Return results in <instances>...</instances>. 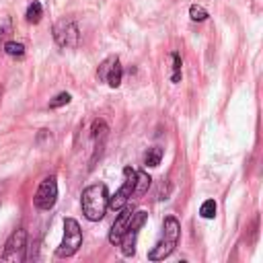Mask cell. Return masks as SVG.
Instances as JSON below:
<instances>
[{
	"instance_id": "6da1fadb",
	"label": "cell",
	"mask_w": 263,
	"mask_h": 263,
	"mask_svg": "<svg viewBox=\"0 0 263 263\" xmlns=\"http://www.w3.org/2000/svg\"><path fill=\"white\" fill-rule=\"evenodd\" d=\"M80 204H82V214L91 222H99L105 216L107 204H109V193H107L105 183H95V185L86 187L82 191Z\"/></svg>"
},
{
	"instance_id": "7a4b0ae2",
	"label": "cell",
	"mask_w": 263,
	"mask_h": 263,
	"mask_svg": "<svg viewBox=\"0 0 263 263\" xmlns=\"http://www.w3.org/2000/svg\"><path fill=\"white\" fill-rule=\"evenodd\" d=\"M179 234H181L179 220H177L175 216H167L165 222H163V236H161V240L150 249L148 259H150V261H163L165 257H169V255L175 251V247H177Z\"/></svg>"
},
{
	"instance_id": "3957f363",
	"label": "cell",
	"mask_w": 263,
	"mask_h": 263,
	"mask_svg": "<svg viewBox=\"0 0 263 263\" xmlns=\"http://www.w3.org/2000/svg\"><path fill=\"white\" fill-rule=\"evenodd\" d=\"M82 245V230H80V224L74 220V218H66L64 220V238L60 243V247L56 249V255L58 257H72L78 247Z\"/></svg>"
},
{
	"instance_id": "277c9868",
	"label": "cell",
	"mask_w": 263,
	"mask_h": 263,
	"mask_svg": "<svg viewBox=\"0 0 263 263\" xmlns=\"http://www.w3.org/2000/svg\"><path fill=\"white\" fill-rule=\"evenodd\" d=\"M123 177H125L123 185H121V187L115 191V195H113V198H109V204H107V208H111V210H121L123 206H127V204H129L132 195H134L136 171L132 169V167H125V169H123Z\"/></svg>"
},
{
	"instance_id": "5b68a950",
	"label": "cell",
	"mask_w": 263,
	"mask_h": 263,
	"mask_svg": "<svg viewBox=\"0 0 263 263\" xmlns=\"http://www.w3.org/2000/svg\"><path fill=\"white\" fill-rule=\"evenodd\" d=\"M25 249H27V230L25 228H17L7 245H5V251H3V259L5 261H15V263H21L25 261Z\"/></svg>"
},
{
	"instance_id": "8992f818",
	"label": "cell",
	"mask_w": 263,
	"mask_h": 263,
	"mask_svg": "<svg viewBox=\"0 0 263 263\" xmlns=\"http://www.w3.org/2000/svg\"><path fill=\"white\" fill-rule=\"evenodd\" d=\"M56 200H58V183H56V177H46L39 185V189L35 191V198H33V204L48 212L56 206Z\"/></svg>"
},
{
	"instance_id": "52a82bcc",
	"label": "cell",
	"mask_w": 263,
	"mask_h": 263,
	"mask_svg": "<svg viewBox=\"0 0 263 263\" xmlns=\"http://www.w3.org/2000/svg\"><path fill=\"white\" fill-rule=\"evenodd\" d=\"M54 39L60 48H78L80 41V31L74 21H60L54 27Z\"/></svg>"
},
{
	"instance_id": "ba28073f",
	"label": "cell",
	"mask_w": 263,
	"mask_h": 263,
	"mask_svg": "<svg viewBox=\"0 0 263 263\" xmlns=\"http://www.w3.org/2000/svg\"><path fill=\"white\" fill-rule=\"evenodd\" d=\"M121 76H123V68H121L117 56H109L107 60H103L97 70V78L101 82H107L111 89H117L121 84Z\"/></svg>"
},
{
	"instance_id": "9c48e42d",
	"label": "cell",
	"mask_w": 263,
	"mask_h": 263,
	"mask_svg": "<svg viewBox=\"0 0 263 263\" xmlns=\"http://www.w3.org/2000/svg\"><path fill=\"white\" fill-rule=\"evenodd\" d=\"M132 206H123L121 210H119V216H117V220L113 222V226H111V230H109V243L111 245H117L119 243V238L123 236V232L127 230V226H129V218H132Z\"/></svg>"
},
{
	"instance_id": "30bf717a",
	"label": "cell",
	"mask_w": 263,
	"mask_h": 263,
	"mask_svg": "<svg viewBox=\"0 0 263 263\" xmlns=\"http://www.w3.org/2000/svg\"><path fill=\"white\" fill-rule=\"evenodd\" d=\"M136 236H138V230H134V228H127L125 232H123V236L119 238V247H121V253L125 255V257H132L136 253Z\"/></svg>"
},
{
	"instance_id": "8fae6325",
	"label": "cell",
	"mask_w": 263,
	"mask_h": 263,
	"mask_svg": "<svg viewBox=\"0 0 263 263\" xmlns=\"http://www.w3.org/2000/svg\"><path fill=\"white\" fill-rule=\"evenodd\" d=\"M150 175L146 173V171H136V183H134V195L136 198H142L146 191H148V187H150Z\"/></svg>"
},
{
	"instance_id": "7c38bea8",
	"label": "cell",
	"mask_w": 263,
	"mask_h": 263,
	"mask_svg": "<svg viewBox=\"0 0 263 263\" xmlns=\"http://www.w3.org/2000/svg\"><path fill=\"white\" fill-rule=\"evenodd\" d=\"M27 23H31V25H37L39 21H41V17H43V7H41V3H37V0H33V3L27 7Z\"/></svg>"
},
{
	"instance_id": "4fadbf2b",
	"label": "cell",
	"mask_w": 263,
	"mask_h": 263,
	"mask_svg": "<svg viewBox=\"0 0 263 263\" xmlns=\"http://www.w3.org/2000/svg\"><path fill=\"white\" fill-rule=\"evenodd\" d=\"M161 161H163V148H161V146H152V148H148V152H146V157H144L146 167H159V165H161Z\"/></svg>"
},
{
	"instance_id": "5bb4252c",
	"label": "cell",
	"mask_w": 263,
	"mask_h": 263,
	"mask_svg": "<svg viewBox=\"0 0 263 263\" xmlns=\"http://www.w3.org/2000/svg\"><path fill=\"white\" fill-rule=\"evenodd\" d=\"M5 52H7L11 58H23V56H25V46L19 43V41H7V43H5Z\"/></svg>"
},
{
	"instance_id": "9a60e30c",
	"label": "cell",
	"mask_w": 263,
	"mask_h": 263,
	"mask_svg": "<svg viewBox=\"0 0 263 263\" xmlns=\"http://www.w3.org/2000/svg\"><path fill=\"white\" fill-rule=\"evenodd\" d=\"M107 132H109L107 123H105L103 119H97V121L93 123V127H91V136H93V140H97V138H105V136H107Z\"/></svg>"
},
{
	"instance_id": "2e32d148",
	"label": "cell",
	"mask_w": 263,
	"mask_h": 263,
	"mask_svg": "<svg viewBox=\"0 0 263 263\" xmlns=\"http://www.w3.org/2000/svg\"><path fill=\"white\" fill-rule=\"evenodd\" d=\"M189 17H191V21L202 23V21H206L210 15H208V11H206L204 7H200V5H191V7H189Z\"/></svg>"
},
{
	"instance_id": "e0dca14e",
	"label": "cell",
	"mask_w": 263,
	"mask_h": 263,
	"mask_svg": "<svg viewBox=\"0 0 263 263\" xmlns=\"http://www.w3.org/2000/svg\"><path fill=\"white\" fill-rule=\"evenodd\" d=\"M200 214H202V218L212 220V218L216 216V202H214V200L204 202V204H202V208H200Z\"/></svg>"
},
{
	"instance_id": "ac0fdd59",
	"label": "cell",
	"mask_w": 263,
	"mask_h": 263,
	"mask_svg": "<svg viewBox=\"0 0 263 263\" xmlns=\"http://www.w3.org/2000/svg\"><path fill=\"white\" fill-rule=\"evenodd\" d=\"M70 93H60V95H56L52 101H50V109H58V107H62V105H68L70 103Z\"/></svg>"
},
{
	"instance_id": "d6986e66",
	"label": "cell",
	"mask_w": 263,
	"mask_h": 263,
	"mask_svg": "<svg viewBox=\"0 0 263 263\" xmlns=\"http://www.w3.org/2000/svg\"><path fill=\"white\" fill-rule=\"evenodd\" d=\"M171 80L177 84L181 80V56L179 54H173V76Z\"/></svg>"
}]
</instances>
